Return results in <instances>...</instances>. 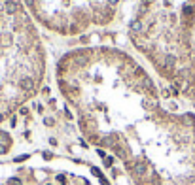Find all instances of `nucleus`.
I'll return each instance as SVG.
<instances>
[{"label":"nucleus","instance_id":"1","mask_svg":"<svg viewBox=\"0 0 195 185\" xmlns=\"http://www.w3.org/2000/svg\"><path fill=\"white\" fill-rule=\"evenodd\" d=\"M19 85H21V89H25V91H30L32 87H34V79H32V77H23Z\"/></svg>","mask_w":195,"mask_h":185},{"label":"nucleus","instance_id":"2","mask_svg":"<svg viewBox=\"0 0 195 185\" xmlns=\"http://www.w3.org/2000/svg\"><path fill=\"white\" fill-rule=\"evenodd\" d=\"M17 8H19V6L15 4L14 0H8V2H6V13H9V15L17 13Z\"/></svg>","mask_w":195,"mask_h":185},{"label":"nucleus","instance_id":"3","mask_svg":"<svg viewBox=\"0 0 195 185\" xmlns=\"http://www.w3.org/2000/svg\"><path fill=\"white\" fill-rule=\"evenodd\" d=\"M87 61H89V55H85V53L80 55V57H76V64H78V66H85Z\"/></svg>","mask_w":195,"mask_h":185},{"label":"nucleus","instance_id":"4","mask_svg":"<svg viewBox=\"0 0 195 185\" xmlns=\"http://www.w3.org/2000/svg\"><path fill=\"white\" fill-rule=\"evenodd\" d=\"M165 66H167V68H173L174 66V57H173V55H169L167 59H165Z\"/></svg>","mask_w":195,"mask_h":185},{"label":"nucleus","instance_id":"5","mask_svg":"<svg viewBox=\"0 0 195 185\" xmlns=\"http://www.w3.org/2000/svg\"><path fill=\"white\" fill-rule=\"evenodd\" d=\"M91 174H93V176H97V178H102V174H100L99 168H91Z\"/></svg>","mask_w":195,"mask_h":185},{"label":"nucleus","instance_id":"6","mask_svg":"<svg viewBox=\"0 0 195 185\" xmlns=\"http://www.w3.org/2000/svg\"><path fill=\"white\" fill-rule=\"evenodd\" d=\"M133 30H138V32H140V30H142V25H140L138 21H136V23H133Z\"/></svg>","mask_w":195,"mask_h":185},{"label":"nucleus","instance_id":"7","mask_svg":"<svg viewBox=\"0 0 195 185\" xmlns=\"http://www.w3.org/2000/svg\"><path fill=\"white\" fill-rule=\"evenodd\" d=\"M28 159V155H19L17 159H15V163H23V161H27Z\"/></svg>","mask_w":195,"mask_h":185},{"label":"nucleus","instance_id":"8","mask_svg":"<svg viewBox=\"0 0 195 185\" xmlns=\"http://www.w3.org/2000/svg\"><path fill=\"white\" fill-rule=\"evenodd\" d=\"M112 157H104V166H112Z\"/></svg>","mask_w":195,"mask_h":185},{"label":"nucleus","instance_id":"9","mask_svg":"<svg viewBox=\"0 0 195 185\" xmlns=\"http://www.w3.org/2000/svg\"><path fill=\"white\" fill-rule=\"evenodd\" d=\"M9 185H21V180H17V178H12V180H9Z\"/></svg>","mask_w":195,"mask_h":185},{"label":"nucleus","instance_id":"10","mask_svg":"<svg viewBox=\"0 0 195 185\" xmlns=\"http://www.w3.org/2000/svg\"><path fill=\"white\" fill-rule=\"evenodd\" d=\"M135 172H136V174H142V172H144V166H142V164H136Z\"/></svg>","mask_w":195,"mask_h":185},{"label":"nucleus","instance_id":"11","mask_svg":"<svg viewBox=\"0 0 195 185\" xmlns=\"http://www.w3.org/2000/svg\"><path fill=\"white\" fill-rule=\"evenodd\" d=\"M184 13H186V15H191V13H193V9H191L190 6H186V8H184Z\"/></svg>","mask_w":195,"mask_h":185},{"label":"nucleus","instance_id":"12","mask_svg":"<svg viewBox=\"0 0 195 185\" xmlns=\"http://www.w3.org/2000/svg\"><path fill=\"white\" fill-rule=\"evenodd\" d=\"M100 185H110L108 180H104V178H100Z\"/></svg>","mask_w":195,"mask_h":185},{"label":"nucleus","instance_id":"13","mask_svg":"<svg viewBox=\"0 0 195 185\" xmlns=\"http://www.w3.org/2000/svg\"><path fill=\"white\" fill-rule=\"evenodd\" d=\"M118 2H119V0H108V4H110V6H116Z\"/></svg>","mask_w":195,"mask_h":185},{"label":"nucleus","instance_id":"14","mask_svg":"<svg viewBox=\"0 0 195 185\" xmlns=\"http://www.w3.org/2000/svg\"><path fill=\"white\" fill-rule=\"evenodd\" d=\"M2 153H6V147H4V145H0V155H2Z\"/></svg>","mask_w":195,"mask_h":185},{"label":"nucleus","instance_id":"15","mask_svg":"<svg viewBox=\"0 0 195 185\" xmlns=\"http://www.w3.org/2000/svg\"><path fill=\"white\" fill-rule=\"evenodd\" d=\"M2 117H4V115H2V113H0V123H2Z\"/></svg>","mask_w":195,"mask_h":185}]
</instances>
